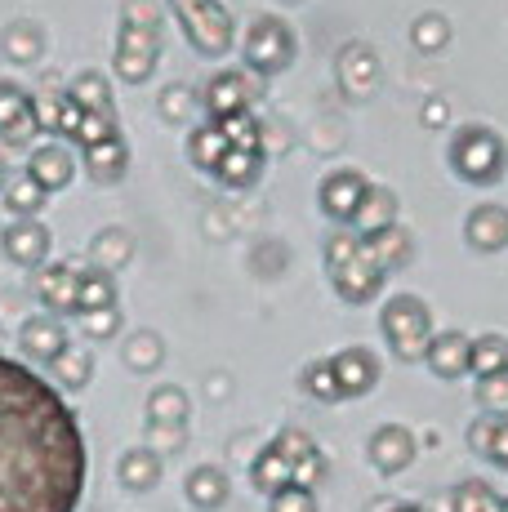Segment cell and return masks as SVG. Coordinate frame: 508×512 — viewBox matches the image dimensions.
<instances>
[{"label":"cell","instance_id":"cell-35","mask_svg":"<svg viewBox=\"0 0 508 512\" xmlns=\"http://www.w3.org/2000/svg\"><path fill=\"white\" fill-rule=\"evenodd\" d=\"M263 174V152H241V147H228L219 161V170H214V179L223 187H250L254 179Z\"/></svg>","mask_w":508,"mask_h":512},{"label":"cell","instance_id":"cell-39","mask_svg":"<svg viewBox=\"0 0 508 512\" xmlns=\"http://www.w3.org/2000/svg\"><path fill=\"white\" fill-rule=\"evenodd\" d=\"M223 130V139L228 147H241V152H263V125L254 121L250 112H237V116H223V121H214Z\"/></svg>","mask_w":508,"mask_h":512},{"label":"cell","instance_id":"cell-3","mask_svg":"<svg viewBox=\"0 0 508 512\" xmlns=\"http://www.w3.org/2000/svg\"><path fill=\"white\" fill-rule=\"evenodd\" d=\"M379 330L388 339V352L397 361H424L428 339H433V312L419 294H393V299L379 308Z\"/></svg>","mask_w":508,"mask_h":512},{"label":"cell","instance_id":"cell-17","mask_svg":"<svg viewBox=\"0 0 508 512\" xmlns=\"http://www.w3.org/2000/svg\"><path fill=\"white\" fill-rule=\"evenodd\" d=\"M76 272L72 263H45L36 277V294H41L50 317H76Z\"/></svg>","mask_w":508,"mask_h":512},{"label":"cell","instance_id":"cell-27","mask_svg":"<svg viewBox=\"0 0 508 512\" xmlns=\"http://www.w3.org/2000/svg\"><path fill=\"white\" fill-rule=\"evenodd\" d=\"M67 103H76L85 116H103V121H116V103H112V90L99 72H81L72 76V90H67Z\"/></svg>","mask_w":508,"mask_h":512},{"label":"cell","instance_id":"cell-43","mask_svg":"<svg viewBox=\"0 0 508 512\" xmlns=\"http://www.w3.org/2000/svg\"><path fill=\"white\" fill-rule=\"evenodd\" d=\"M192 107H197V98H192L188 85H165L161 98H156V112H161V121H170V125L188 121Z\"/></svg>","mask_w":508,"mask_h":512},{"label":"cell","instance_id":"cell-48","mask_svg":"<svg viewBox=\"0 0 508 512\" xmlns=\"http://www.w3.org/2000/svg\"><path fill=\"white\" fill-rule=\"evenodd\" d=\"M81 326H85V339H121V308L90 312V317H81Z\"/></svg>","mask_w":508,"mask_h":512},{"label":"cell","instance_id":"cell-47","mask_svg":"<svg viewBox=\"0 0 508 512\" xmlns=\"http://www.w3.org/2000/svg\"><path fill=\"white\" fill-rule=\"evenodd\" d=\"M116 121H103V116H85L81 112V121L72 125V134H67V139L72 143H81V147H99V143H107V139H116Z\"/></svg>","mask_w":508,"mask_h":512},{"label":"cell","instance_id":"cell-28","mask_svg":"<svg viewBox=\"0 0 508 512\" xmlns=\"http://www.w3.org/2000/svg\"><path fill=\"white\" fill-rule=\"evenodd\" d=\"M121 361H125V370H134V374L161 370V361H165V339H161L156 330H134V334H125V339H121Z\"/></svg>","mask_w":508,"mask_h":512},{"label":"cell","instance_id":"cell-25","mask_svg":"<svg viewBox=\"0 0 508 512\" xmlns=\"http://www.w3.org/2000/svg\"><path fill=\"white\" fill-rule=\"evenodd\" d=\"M116 308V277L103 268H81L76 272V317Z\"/></svg>","mask_w":508,"mask_h":512},{"label":"cell","instance_id":"cell-19","mask_svg":"<svg viewBox=\"0 0 508 512\" xmlns=\"http://www.w3.org/2000/svg\"><path fill=\"white\" fill-rule=\"evenodd\" d=\"M27 174H32L45 192H63V187L76 179V161H72V152H67L63 143H41V147H32Z\"/></svg>","mask_w":508,"mask_h":512},{"label":"cell","instance_id":"cell-44","mask_svg":"<svg viewBox=\"0 0 508 512\" xmlns=\"http://www.w3.org/2000/svg\"><path fill=\"white\" fill-rule=\"evenodd\" d=\"M272 446H277V455L286 459L290 468H295V464H304L308 455H317V441H312L304 428H281L277 437H272Z\"/></svg>","mask_w":508,"mask_h":512},{"label":"cell","instance_id":"cell-26","mask_svg":"<svg viewBox=\"0 0 508 512\" xmlns=\"http://www.w3.org/2000/svg\"><path fill=\"white\" fill-rule=\"evenodd\" d=\"M125 170H130V147H125L121 134L99 147H85V174L94 183H121Z\"/></svg>","mask_w":508,"mask_h":512},{"label":"cell","instance_id":"cell-12","mask_svg":"<svg viewBox=\"0 0 508 512\" xmlns=\"http://www.w3.org/2000/svg\"><path fill=\"white\" fill-rule=\"evenodd\" d=\"M0 250L14 268H45L50 259V228L41 219H14L0 236Z\"/></svg>","mask_w":508,"mask_h":512},{"label":"cell","instance_id":"cell-18","mask_svg":"<svg viewBox=\"0 0 508 512\" xmlns=\"http://www.w3.org/2000/svg\"><path fill=\"white\" fill-rule=\"evenodd\" d=\"M468 348H473V339H468L464 330H442L428 339V370L437 374V379H464L468 374Z\"/></svg>","mask_w":508,"mask_h":512},{"label":"cell","instance_id":"cell-49","mask_svg":"<svg viewBox=\"0 0 508 512\" xmlns=\"http://www.w3.org/2000/svg\"><path fill=\"white\" fill-rule=\"evenodd\" d=\"M188 441V423H148V446L156 450H179Z\"/></svg>","mask_w":508,"mask_h":512},{"label":"cell","instance_id":"cell-57","mask_svg":"<svg viewBox=\"0 0 508 512\" xmlns=\"http://www.w3.org/2000/svg\"><path fill=\"white\" fill-rule=\"evenodd\" d=\"M504 512H508V499H504Z\"/></svg>","mask_w":508,"mask_h":512},{"label":"cell","instance_id":"cell-4","mask_svg":"<svg viewBox=\"0 0 508 512\" xmlns=\"http://www.w3.org/2000/svg\"><path fill=\"white\" fill-rule=\"evenodd\" d=\"M174 18H179L183 36H188V45L197 49L205 58H223L232 49V18L228 9L219 5V0H170Z\"/></svg>","mask_w":508,"mask_h":512},{"label":"cell","instance_id":"cell-24","mask_svg":"<svg viewBox=\"0 0 508 512\" xmlns=\"http://www.w3.org/2000/svg\"><path fill=\"white\" fill-rule=\"evenodd\" d=\"M397 223V196L388 192V187H370L366 196H361V205H357V214H353V228L357 236H375V232H384V228H393Z\"/></svg>","mask_w":508,"mask_h":512},{"label":"cell","instance_id":"cell-16","mask_svg":"<svg viewBox=\"0 0 508 512\" xmlns=\"http://www.w3.org/2000/svg\"><path fill=\"white\" fill-rule=\"evenodd\" d=\"M250 98H254V85L246 72H219L201 94V107L210 121H223V116H237V112H250Z\"/></svg>","mask_w":508,"mask_h":512},{"label":"cell","instance_id":"cell-38","mask_svg":"<svg viewBox=\"0 0 508 512\" xmlns=\"http://www.w3.org/2000/svg\"><path fill=\"white\" fill-rule=\"evenodd\" d=\"M410 45H415L419 54H442V49L451 45V23H446V14H419L415 23H410Z\"/></svg>","mask_w":508,"mask_h":512},{"label":"cell","instance_id":"cell-22","mask_svg":"<svg viewBox=\"0 0 508 512\" xmlns=\"http://www.w3.org/2000/svg\"><path fill=\"white\" fill-rule=\"evenodd\" d=\"M161 472H165V459H161V450H152V446H130L116 459V481H121L125 490H134V495L152 490L156 481H161Z\"/></svg>","mask_w":508,"mask_h":512},{"label":"cell","instance_id":"cell-54","mask_svg":"<svg viewBox=\"0 0 508 512\" xmlns=\"http://www.w3.org/2000/svg\"><path fill=\"white\" fill-rule=\"evenodd\" d=\"M442 121H446V103L442 98H433V103L424 107V125H442Z\"/></svg>","mask_w":508,"mask_h":512},{"label":"cell","instance_id":"cell-32","mask_svg":"<svg viewBox=\"0 0 508 512\" xmlns=\"http://www.w3.org/2000/svg\"><path fill=\"white\" fill-rule=\"evenodd\" d=\"M250 481H254V490H259V495H277L281 486H290V464L277 455V446H272V441L250 459Z\"/></svg>","mask_w":508,"mask_h":512},{"label":"cell","instance_id":"cell-31","mask_svg":"<svg viewBox=\"0 0 508 512\" xmlns=\"http://www.w3.org/2000/svg\"><path fill=\"white\" fill-rule=\"evenodd\" d=\"M223 152H228V139H223V130L214 121H205V125H197V130L188 134V156H192L197 170L214 174L219 170V161H223Z\"/></svg>","mask_w":508,"mask_h":512},{"label":"cell","instance_id":"cell-37","mask_svg":"<svg viewBox=\"0 0 508 512\" xmlns=\"http://www.w3.org/2000/svg\"><path fill=\"white\" fill-rule=\"evenodd\" d=\"M451 512H504V495H495L482 477H468L451 490Z\"/></svg>","mask_w":508,"mask_h":512},{"label":"cell","instance_id":"cell-29","mask_svg":"<svg viewBox=\"0 0 508 512\" xmlns=\"http://www.w3.org/2000/svg\"><path fill=\"white\" fill-rule=\"evenodd\" d=\"M0 54H5L9 63H36V58L45 54V36H41V27L27 23V18L9 23L5 32H0Z\"/></svg>","mask_w":508,"mask_h":512},{"label":"cell","instance_id":"cell-2","mask_svg":"<svg viewBox=\"0 0 508 512\" xmlns=\"http://www.w3.org/2000/svg\"><path fill=\"white\" fill-rule=\"evenodd\" d=\"M446 161H451V170L464 183L491 187L508 170V147L491 125H459L451 134V147H446Z\"/></svg>","mask_w":508,"mask_h":512},{"label":"cell","instance_id":"cell-33","mask_svg":"<svg viewBox=\"0 0 508 512\" xmlns=\"http://www.w3.org/2000/svg\"><path fill=\"white\" fill-rule=\"evenodd\" d=\"M45 201H50V192H45L32 174H18V179L5 183V205L14 219H36V214L45 210Z\"/></svg>","mask_w":508,"mask_h":512},{"label":"cell","instance_id":"cell-30","mask_svg":"<svg viewBox=\"0 0 508 512\" xmlns=\"http://www.w3.org/2000/svg\"><path fill=\"white\" fill-rule=\"evenodd\" d=\"M134 259V241H130V232H121V228H107L99 232L90 241V268H103V272H121L125 263Z\"/></svg>","mask_w":508,"mask_h":512},{"label":"cell","instance_id":"cell-46","mask_svg":"<svg viewBox=\"0 0 508 512\" xmlns=\"http://www.w3.org/2000/svg\"><path fill=\"white\" fill-rule=\"evenodd\" d=\"M121 27H134V32H161V5H156V0H125Z\"/></svg>","mask_w":508,"mask_h":512},{"label":"cell","instance_id":"cell-10","mask_svg":"<svg viewBox=\"0 0 508 512\" xmlns=\"http://www.w3.org/2000/svg\"><path fill=\"white\" fill-rule=\"evenodd\" d=\"M415 455H419V441H415L410 428H402V423H384V428H375L370 441H366V459L384 472V477L406 472L410 464H415Z\"/></svg>","mask_w":508,"mask_h":512},{"label":"cell","instance_id":"cell-34","mask_svg":"<svg viewBox=\"0 0 508 512\" xmlns=\"http://www.w3.org/2000/svg\"><path fill=\"white\" fill-rule=\"evenodd\" d=\"M508 370V339L504 334H482V339H473V348H468V374L473 379H486V374H500Z\"/></svg>","mask_w":508,"mask_h":512},{"label":"cell","instance_id":"cell-56","mask_svg":"<svg viewBox=\"0 0 508 512\" xmlns=\"http://www.w3.org/2000/svg\"><path fill=\"white\" fill-rule=\"evenodd\" d=\"M9 183V170H5V156H0V187Z\"/></svg>","mask_w":508,"mask_h":512},{"label":"cell","instance_id":"cell-40","mask_svg":"<svg viewBox=\"0 0 508 512\" xmlns=\"http://www.w3.org/2000/svg\"><path fill=\"white\" fill-rule=\"evenodd\" d=\"M299 388H304L308 397H317V401H339L335 374H330V361H326V357H321V361H308V366L299 370Z\"/></svg>","mask_w":508,"mask_h":512},{"label":"cell","instance_id":"cell-1","mask_svg":"<svg viewBox=\"0 0 508 512\" xmlns=\"http://www.w3.org/2000/svg\"><path fill=\"white\" fill-rule=\"evenodd\" d=\"M90 446L76 410L45 374L0 357V512H76Z\"/></svg>","mask_w":508,"mask_h":512},{"label":"cell","instance_id":"cell-55","mask_svg":"<svg viewBox=\"0 0 508 512\" xmlns=\"http://www.w3.org/2000/svg\"><path fill=\"white\" fill-rule=\"evenodd\" d=\"M388 512H428V508H424V504H393Z\"/></svg>","mask_w":508,"mask_h":512},{"label":"cell","instance_id":"cell-15","mask_svg":"<svg viewBox=\"0 0 508 512\" xmlns=\"http://www.w3.org/2000/svg\"><path fill=\"white\" fill-rule=\"evenodd\" d=\"M464 241H468V250H477V254H500L508 245V210L495 201L473 205L464 219Z\"/></svg>","mask_w":508,"mask_h":512},{"label":"cell","instance_id":"cell-6","mask_svg":"<svg viewBox=\"0 0 508 512\" xmlns=\"http://www.w3.org/2000/svg\"><path fill=\"white\" fill-rule=\"evenodd\" d=\"M156 58H161V32H134V27H121L116 36V76L125 85H143L156 72Z\"/></svg>","mask_w":508,"mask_h":512},{"label":"cell","instance_id":"cell-51","mask_svg":"<svg viewBox=\"0 0 508 512\" xmlns=\"http://www.w3.org/2000/svg\"><path fill=\"white\" fill-rule=\"evenodd\" d=\"M495 423H500V415H477L468 423V450H473V455H486V446H491V437H495Z\"/></svg>","mask_w":508,"mask_h":512},{"label":"cell","instance_id":"cell-8","mask_svg":"<svg viewBox=\"0 0 508 512\" xmlns=\"http://www.w3.org/2000/svg\"><path fill=\"white\" fill-rule=\"evenodd\" d=\"M366 192H370V183L361 179L357 170H330L326 179H321V187H317V205H321V214H326L335 228H348Z\"/></svg>","mask_w":508,"mask_h":512},{"label":"cell","instance_id":"cell-23","mask_svg":"<svg viewBox=\"0 0 508 512\" xmlns=\"http://www.w3.org/2000/svg\"><path fill=\"white\" fill-rule=\"evenodd\" d=\"M361 245H366V254L388 272V277L410 268V259H415V241H410V232L397 228V223L384 232H375V236H361Z\"/></svg>","mask_w":508,"mask_h":512},{"label":"cell","instance_id":"cell-42","mask_svg":"<svg viewBox=\"0 0 508 512\" xmlns=\"http://www.w3.org/2000/svg\"><path fill=\"white\" fill-rule=\"evenodd\" d=\"M321 254H326V272L344 268L348 259H357V254H361V236L353 228H335L326 236V245H321Z\"/></svg>","mask_w":508,"mask_h":512},{"label":"cell","instance_id":"cell-7","mask_svg":"<svg viewBox=\"0 0 508 512\" xmlns=\"http://www.w3.org/2000/svg\"><path fill=\"white\" fill-rule=\"evenodd\" d=\"M330 361V374H335V392L339 401L348 397H366L370 388H379V374H384V366H379V357L370 348H339Z\"/></svg>","mask_w":508,"mask_h":512},{"label":"cell","instance_id":"cell-45","mask_svg":"<svg viewBox=\"0 0 508 512\" xmlns=\"http://www.w3.org/2000/svg\"><path fill=\"white\" fill-rule=\"evenodd\" d=\"M268 512H321L317 508V490H308V486H281L277 495H268Z\"/></svg>","mask_w":508,"mask_h":512},{"label":"cell","instance_id":"cell-14","mask_svg":"<svg viewBox=\"0 0 508 512\" xmlns=\"http://www.w3.org/2000/svg\"><path fill=\"white\" fill-rule=\"evenodd\" d=\"M41 134L36 125V112H32V94L18 90L14 81H0V143H32Z\"/></svg>","mask_w":508,"mask_h":512},{"label":"cell","instance_id":"cell-20","mask_svg":"<svg viewBox=\"0 0 508 512\" xmlns=\"http://www.w3.org/2000/svg\"><path fill=\"white\" fill-rule=\"evenodd\" d=\"M228 490H232V481L219 464H197L188 472V481H183V495H188V504L197 512H219L228 504Z\"/></svg>","mask_w":508,"mask_h":512},{"label":"cell","instance_id":"cell-21","mask_svg":"<svg viewBox=\"0 0 508 512\" xmlns=\"http://www.w3.org/2000/svg\"><path fill=\"white\" fill-rule=\"evenodd\" d=\"M94 370H99V366H94V348H90V343H81V339L67 343V348L54 357V366H50L58 392H81V388H90Z\"/></svg>","mask_w":508,"mask_h":512},{"label":"cell","instance_id":"cell-52","mask_svg":"<svg viewBox=\"0 0 508 512\" xmlns=\"http://www.w3.org/2000/svg\"><path fill=\"white\" fill-rule=\"evenodd\" d=\"M321 477H326V455H321V450H317V455H308L304 464L290 468V481H295V486H308V490L317 486Z\"/></svg>","mask_w":508,"mask_h":512},{"label":"cell","instance_id":"cell-9","mask_svg":"<svg viewBox=\"0 0 508 512\" xmlns=\"http://www.w3.org/2000/svg\"><path fill=\"white\" fill-rule=\"evenodd\" d=\"M330 285H335V294L344 303H353V308H361V303H375L379 299V290H384V281H388V272L379 268L375 259L366 254V245H361V254L357 259H348L344 268H335V272H326Z\"/></svg>","mask_w":508,"mask_h":512},{"label":"cell","instance_id":"cell-50","mask_svg":"<svg viewBox=\"0 0 508 512\" xmlns=\"http://www.w3.org/2000/svg\"><path fill=\"white\" fill-rule=\"evenodd\" d=\"M32 112H36V125H41V130L58 134V121H63V98H54V94L32 98Z\"/></svg>","mask_w":508,"mask_h":512},{"label":"cell","instance_id":"cell-11","mask_svg":"<svg viewBox=\"0 0 508 512\" xmlns=\"http://www.w3.org/2000/svg\"><path fill=\"white\" fill-rule=\"evenodd\" d=\"M335 76L348 98H370L379 90V54L366 41H348L335 58Z\"/></svg>","mask_w":508,"mask_h":512},{"label":"cell","instance_id":"cell-36","mask_svg":"<svg viewBox=\"0 0 508 512\" xmlns=\"http://www.w3.org/2000/svg\"><path fill=\"white\" fill-rule=\"evenodd\" d=\"M188 410H192V401L179 383H161V388H152L148 423H188Z\"/></svg>","mask_w":508,"mask_h":512},{"label":"cell","instance_id":"cell-13","mask_svg":"<svg viewBox=\"0 0 508 512\" xmlns=\"http://www.w3.org/2000/svg\"><path fill=\"white\" fill-rule=\"evenodd\" d=\"M67 343H72V334H67L63 317H50V312L27 317L23 326H18V348H23V357L36 361V366H54V357Z\"/></svg>","mask_w":508,"mask_h":512},{"label":"cell","instance_id":"cell-53","mask_svg":"<svg viewBox=\"0 0 508 512\" xmlns=\"http://www.w3.org/2000/svg\"><path fill=\"white\" fill-rule=\"evenodd\" d=\"M482 459H491L495 468L508 472V415H500V423H495V437H491V446H486Z\"/></svg>","mask_w":508,"mask_h":512},{"label":"cell","instance_id":"cell-41","mask_svg":"<svg viewBox=\"0 0 508 512\" xmlns=\"http://www.w3.org/2000/svg\"><path fill=\"white\" fill-rule=\"evenodd\" d=\"M473 392H477V406H482V415H508V370L477 379Z\"/></svg>","mask_w":508,"mask_h":512},{"label":"cell","instance_id":"cell-5","mask_svg":"<svg viewBox=\"0 0 508 512\" xmlns=\"http://www.w3.org/2000/svg\"><path fill=\"white\" fill-rule=\"evenodd\" d=\"M295 32H290L281 18L263 14L254 18V23L246 27V41H241V54H246V67L259 76H277L286 72L290 63H295Z\"/></svg>","mask_w":508,"mask_h":512}]
</instances>
